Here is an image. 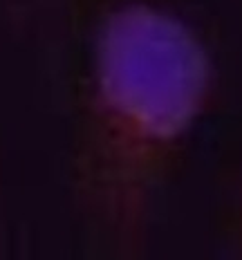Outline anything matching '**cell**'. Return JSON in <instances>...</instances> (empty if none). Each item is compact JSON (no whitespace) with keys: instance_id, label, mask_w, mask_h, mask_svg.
<instances>
[{"instance_id":"obj_1","label":"cell","mask_w":242,"mask_h":260,"mask_svg":"<svg viewBox=\"0 0 242 260\" xmlns=\"http://www.w3.org/2000/svg\"><path fill=\"white\" fill-rule=\"evenodd\" d=\"M106 58V90L121 117L150 135L184 126L200 99L204 63L182 31L157 16H123Z\"/></svg>"}]
</instances>
